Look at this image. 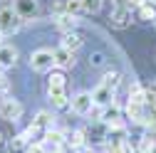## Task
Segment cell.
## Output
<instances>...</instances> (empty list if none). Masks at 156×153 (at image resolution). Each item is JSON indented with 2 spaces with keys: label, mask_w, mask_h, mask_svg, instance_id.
Here are the masks:
<instances>
[{
  "label": "cell",
  "mask_w": 156,
  "mask_h": 153,
  "mask_svg": "<svg viewBox=\"0 0 156 153\" xmlns=\"http://www.w3.org/2000/svg\"><path fill=\"white\" fill-rule=\"evenodd\" d=\"M0 76H3V67H0Z\"/></svg>",
  "instance_id": "cell-30"
},
{
  "label": "cell",
  "mask_w": 156,
  "mask_h": 153,
  "mask_svg": "<svg viewBox=\"0 0 156 153\" xmlns=\"http://www.w3.org/2000/svg\"><path fill=\"white\" fill-rule=\"evenodd\" d=\"M52 87H65V74L62 72H52L50 74V89Z\"/></svg>",
  "instance_id": "cell-23"
},
{
  "label": "cell",
  "mask_w": 156,
  "mask_h": 153,
  "mask_svg": "<svg viewBox=\"0 0 156 153\" xmlns=\"http://www.w3.org/2000/svg\"><path fill=\"white\" fill-rule=\"evenodd\" d=\"M67 143L72 148H82L84 146V131H72V136L67 138Z\"/></svg>",
  "instance_id": "cell-19"
},
{
  "label": "cell",
  "mask_w": 156,
  "mask_h": 153,
  "mask_svg": "<svg viewBox=\"0 0 156 153\" xmlns=\"http://www.w3.org/2000/svg\"><path fill=\"white\" fill-rule=\"evenodd\" d=\"M144 3H149V0H129V8H141Z\"/></svg>",
  "instance_id": "cell-26"
},
{
  "label": "cell",
  "mask_w": 156,
  "mask_h": 153,
  "mask_svg": "<svg viewBox=\"0 0 156 153\" xmlns=\"http://www.w3.org/2000/svg\"><path fill=\"white\" fill-rule=\"evenodd\" d=\"M102 109H104V111H102V121H104V124H112V126L119 124V106H116L114 101H112L109 106H102Z\"/></svg>",
  "instance_id": "cell-15"
},
{
  "label": "cell",
  "mask_w": 156,
  "mask_h": 153,
  "mask_svg": "<svg viewBox=\"0 0 156 153\" xmlns=\"http://www.w3.org/2000/svg\"><path fill=\"white\" fill-rule=\"evenodd\" d=\"M0 116L5 121H17L23 116V104L15 101V99H3L0 101Z\"/></svg>",
  "instance_id": "cell-4"
},
{
  "label": "cell",
  "mask_w": 156,
  "mask_h": 153,
  "mask_svg": "<svg viewBox=\"0 0 156 153\" xmlns=\"http://www.w3.org/2000/svg\"><path fill=\"white\" fill-rule=\"evenodd\" d=\"M149 3H154V5H156V0H149Z\"/></svg>",
  "instance_id": "cell-31"
},
{
  "label": "cell",
  "mask_w": 156,
  "mask_h": 153,
  "mask_svg": "<svg viewBox=\"0 0 156 153\" xmlns=\"http://www.w3.org/2000/svg\"><path fill=\"white\" fill-rule=\"evenodd\" d=\"M89 62H92V67H99V64H104V54H99V52H94V54L89 57Z\"/></svg>",
  "instance_id": "cell-25"
},
{
  "label": "cell",
  "mask_w": 156,
  "mask_h": 153,
  "mask_svg": "<svg viewBox=\"0 0 156 153\" xmlns=\"http://www.w3.org/2000/svg\"><path fill=\"white\" fill-rule=\"evenodd\" d=\"M0 40H3V30H0Z\"/></svg>",
  "instance_id": "cell-29"
},
{
  "label": "cell",
  "mask_w": 156,
  "mask_h": 153,
  "mask_svg": "<svg viewBox=\"0 0 156 153\" xmlns=\"http://www.w3.org/2000/svg\"><path fill=\"white\" fill-rule=\"evenodd\" d=\"M69 106H72L74 114H80V116H87V114H92V109H94V99H92V94L80 91L77 97H72Z\"/></svg>",
  "instance_id": "cell-3"
},
{
  "label": "cell",
  "mask_w": 156,
  "mask_h": 153,
  "mask_svg": "<svg viewBox=\"0 0 156 153\" xmlns=\"http://www.w3.org/2000/svg\"><path fill=\"white\" fill-rule=\"evenodd\" d=\"M0 143H3V133H0Z\"/></svg>",
  "instance_id": "cell-28"
},
{
  "label": "cell",
  "mask_w": 156,
  "mask_h": 153,
  "mask_svg": "<svg viewBox=\"0 0 156 153\" xmlns=\"http://www.w3.org/2000/svg\"><path fill=\"white\" fill-rule=\"evenodd\" d=\"M82 10V0H67L65 3V12H69V15H77Z\"/></svg>",
  "instance_id": "cell-22"
},
{
  "label": "cell",
  "mask_w": 156,
  "mask_h": 153,
  "mask_svg": "<svg viewBox=\"0 0 156 153\" xmlns=\"http://www.w3.org/2000/svg\"><path fill=\"white\" fill-rule=\"evenodd\" d=\"M131 22V8H114L112 12V25L114 27H126Z\"/></svg>",
  "instance_id": "cell-11"
},
{
  "label": "cell",
  "mask_w": 156,
  "mask_h": 153,
  "mask_svg": "<svg viewBox=\"0 0 156 153\" xmlns=\"http://www.w3.org/2000/svg\"><path fill=\"white\" fill-rule=\"evenodd\" d=\"M119 79H122L119 72H107V74H104V79H102V84L109 87V89H116V87H119Z\"/></svg>",
  "instance_id": "cell-18"
},
{
  "label": "cell",
  "mask_w": 156,
  "mask_h": 153,
  "mask_svg": "<svg viewBox=\"0 0 156 153\" xmlns=\"http://www.w3.org/2000/svg\"><path fill=\"white\" fill-rule=\"evenodd\" d=\"M15 12L23 17V20H30V17L37 15V3L35 0H17L15 3Z\"/></svg>",
  "instance_id": "cell-8"
},
{
  "label": "cell",
  "mask_w": 156,
  "mask_h": 153,
  "mask_svg": "<svg viewBox=\"0 0 156 153\" xmlns=\"http://www.w3.org/2000/svg\"><path fill=\"white\" fill-rule=\"evenodd\" d=\"M55 153H62V151H55Z\"/></svg>",
  "instance_id": "cell-32"
},
{
  "label": "cell",
  "mask_w": 156,
  "mask_h": 153,
  "mask_svg": "<svg viewBox=\"0 0 156 153\" xmlns=\"http://www.w3.org/2000/svg\"><path fill=\"white\" fill-rule=\"evenodd\" d=\"M32 126H35V128H45V131L52 128V114H50V111H40V114L35 116Z\"/></svg>",
  "instance_id": "cell-16"
},
{
  "label": "cell",
  "mask_w": 156,
  "mask_h": 153,
  "mask_svg": "<svg viewBox=\"0 0 156 153\" xmlns=\"http://www.w3.org/2000/svg\"><path fill=\"white\" fill-rule=\"evenodd\" d=\"M139 15H141V20H156V8L154 3H144L139 8Z\"/></svg>",
  "instance_id": "cell-17"
},
{
  "label": "cell",
  "mask_w": 156,
  "mask_h": 153,
  "mask_svg": "<svg viewBox=\"0 0 156 153\" xmlns=\"http://www.w3.org/2000/svg\"><path fill=\"white\" fill-rule=\"evenodd\" d=\"M0 101H3V99H0Z\"/></svg>",
  "instance_id": "cell-33"
},
{
  "label": "cell",
  "mask_w": 156,
  "mask_h": 153,
  "mask_svg": "<svg viewBox=\"0 0 156 153\" xmlns=\"http://www.w3.org/2000/svg\"><path fill=\"white\" fill-rule=\"evenodd\" d=\"M84 45V40H82V35H77L74 30L72 32H65V37H62V42H60V47H65V49H69V52H77Z\"/></svg>",
  "instance_id": "cell-12"
},
{
  "label": "cell",
  "mask_w": 156,
  "mask_h": 153,
  "mask_svg": "<svg viewBox=\"0 0 156 153\" xmlns=\"http://www.w3.org/2000/svg\"><path fill=\"white\" fill-rule=\"evenodd\" d=\"M55 67L72 69V67H74V52H69V49H65V47H57V49H55Z\"/></svg>",
  "instance_id": "cell-7"
},
{
  "label": "cell",
  "mask_w": 156,
  "mask_h": 153,
  "mask_svg": "<svg viewBox=\"0 0 156 153\" xmlns=\"http://www.w3.org/2000/svg\"><path fill=\"white\" fill-rule=\"evenodd\" d=\"M154 148H156L154 136H144V138H141V143H139V151H141V153H154Z\"/></svg>",
  "instance_id": "cell-20"
},
{
  "label": "cell",
  "mask_w": 156,
  "mask_h": 153,
  "mask_svg": "<svg viewBox=\"0 0 156 153\" xmlns=\"http://www.w3.org/2000/svg\"><path fill=\"white\" fill-rule=\"evenodd\" d=\"M77 15H69V12H62V15H57L55 17V25L60 27V30H65V32H72L74 27H77Z\"/></svg>",
  "instance_id": "cell-14"
},
{
  "label": "cell",
  "mask_w": 156,
  "mask_h": 153,
  "mask_svg": "<svg viewBox=\"0 0 156 153\" xmlns=\"http://www.w3.org/2000/svg\"><path fill=\"white\" fill-rule=\"evenodd\" d=\"M50 99H52V106L55 109H67L69 106V97H67L65 87H52L50 89Z\"/></svg>",
  "instance_id": "cell-9"
},
{
  "label": "cell",
  "mask_w": 156,
  "mask_h": 153,
  "mask_svg": "<svg viewBox=\"0 0 156 153\" xmlns=\"http://www.w3.org/2000/svg\"><path fill=\"white\" fill-rule=\"evenodd\" d=\"M42 143L47 146L50 153H55V151H62V146L67 143V136H65V133H60V131H55V128H47Z\"/></svg>",
  "instance_id": "cell-5"
},
{
  "label": "cell",
  "mask_w": 156,
  "mask_h": 153,
  "mask_svg": "<svg viewBox=\"0 0 156 153\" xmlns=\"http://www.w3.org/2000/svg\"><path fill=\"white\" fill-rule=\"evenodd\" d=\"M114 8H129V0H112Z\"/></svg>",
  "instance_id": "cell-27"
},
{
  "label": "cell",
  "mask_w": 156,
  "mask_h": 153,
  "mask_svg": "<svg viewBox=\"0 0 156 153\" xmlns=\"http://www.w3.org/2000/svg\"><path fill=\"white\" fill-rule=\"evenodd\" d=\"M20 22L23 17L15 12V8H3L0 10V30H3V35H12L20 30Z\"/></svg>",
  "instance_id": "cell-2"
},
{
  "label": "cell",
  "mask_w": 156,
  "mask_h": 153,
  "mask_svg": "<svg viewBox=\"0 0 156 153\" xmlns=\"http://www.w3.org/2000/svg\"><path fill=\"white\" fill-rule=\"evenodd\" d=\"M92 99H94V106H109V104L114 101V89L99 84V87L92 91Z\"/></svg>",
  "instance_id": "cell-6"
},
{
  "label": "cell",
  "mask_w": 156,
  "mask_h": 153,
  "mask_svg": "<svg viewBox=\"0 0 156 153\" xmlns=\"http://www.w3.org/2000/svg\"><path fill=\"white\" fill-rule=\"evenodd\" d=\"M82 10H87V12H99V10H102V0H82Z\"/></svg>",
  "instance_id": "cell-21"
},
{
  "label": "cell",
  "mask_w": 156,
  "mask_h": 153,
  "mask_svg": "<svg viewBox=\"0 0 156 153\" xmlns=\"http://www.w3.org/2000/svg\"><path fill=\"white\" fill-rule=\"evenodd\" d=\"M30 67L35 72H52V67H55V52L52 49H35L30 54Z\"/></svg>",
  "instance_id": "cell-1"
},
{
  "label": "cell",
  "mask_w": 156,
  "mask_h": 153,
  "mask_svg": "<svg viewBox=\"0 0 156 153\" xmlns=\"http://www.w3.org/2000/svg\"><path fill=\"white\" fill-rule=\"evenodd\" d=\"M27 153H50V151H47V146L42 141H37V143H30L27 146Z\"/></svg>",
  "instance_id": "cell-24"
},
{
  "label": "cell",
  "mask_w": 156,
  "mask_h": 153,
  "mask_svg": "<svg viewBox=\"0 0 156 153\" xmlns=\"http://www.w3.org/2000/svg\"><path fill=\"white\" fill-rule=\"evenodd\" d=\"M32 131H35V128L30 126V128H27L25 133H17V136H15L12 141H10V151H15V153H17V151H27V146H30V136H32Z\"/></svg>",
  "instance_id": "cell-13"
},
{
  "label": "cell",
  "mask_w": 156,
  "mask_h": 153,
  "mask_svg": "<svg viewBox=\"0 0 156 153\" xmlns=\"http://www.w3.org/2000/svg\"><path fill=\"white\" fill-rule=\"evenodd\" d=\"M17 62V49L12 45H0V67L8 69Z\"/></svg>",
  "instance_id": "cell-10"
}]
</instances>
